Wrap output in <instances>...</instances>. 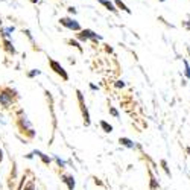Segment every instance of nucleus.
<instances>
[{
    "instance_id": "obj_5",
    "label": "nucleus",
    "mask_w": 190,
    "mask_h": 190,
    "mask_svg": "<svg viewBox=\"0 0 190 190\" xmlns=\"http://www.w3.org/2000/svg\"><path fill=\"white\" fill-rule=\"evenodd\" d=\"M0 104L3 107H9L12 104V94H8V88L0 93Z\"/></svg>"
},
{
    "instance_id": "obj_13",
    "label": "nucleus",
    "mask_w": 190,
    "mask_h": 190,
    "mask_svg": "<svg viewBox=\"0 0 190 190\" xmlns=\"http://www.w3.org/2000/svg\"><path fill=\"white\" fill-rule=\"evenodd\" d=\"M35 154H37V155L43 160V163H44V164H49V163H50V158L47 157L46 154H43V152H40V151H35Z\"/></svg>"
},
{
    "instance_id": "obj_7",
    "label": "nucleus",
    "mask_w": 190,
    "mask_h": 190,
    "mask_svg": "<svg viewBox=\"0 0 190 190\" xmlns=\"http://www.w3.org/2000/svg\"><path fill=\"white\" fill-rule=\"evenodd\" d=\"M98 2H99L101 5H104L108 11H111V12H114V14L117 12V6H116L113 2H110V0H98Z\"/></svg>"
},
{
    "instance_id": "obj_25",
    "label": "nucleus",
    "mask_w": 190,
    "mask_h": 190,
    "mask_svg": "<svg viewBox=\"0 0 190 190\" xmlns=\"http://www.w3.org/2000/svg\"><path fill=\"white\" fill-rule=\"evenodd\" d=\"M0 28H2V18H0Z\"/></svg>"
},
{
    "instance_id": "obj_22",
    "label": "nucleus",
    "mask_w": 190,
    "mask_h": 190,
    "mask_svg": "<svg viewBox=\"0 0 190 190\" xmlns=\"http://www.w3.org/2000/svg\"><path fill=\"white\" fill-rule=\"evenodd\" d=\"M110 113H111L114 117H119V111H117V110H114V108H110Z\"/></svg>"
},
{
    "instance_id": "obj_24",
    "label": "nucleus",
    "mask_w": 190,
    "mask_h": 190,
    "mask_svg": "<svg viewBox=\"0 0 190 190\" xmlns=\"http://www.w3.org/2000/svg\"><path fill=\"white\" fill-rule=\"evenodd\" d=\"M31 2H32V3H37V2H38V0H31Z\"/></svg>"
},
{
    "instance_id": "obj_16",
    "label": "nucleus",
    "mask_w": 190,
    "mask_h": 190,
    "mask_svg": "<svg viewBox=\"0 0 190 190\" xmlns=\"http://www.w3.org/2000/svg\"><path fill=\"white\" fill-rule=\"evenodd\" d=\"M161 166H163V169H164L166 175L170 176V170H169V167H167V163H166V160H161Z\"/></svg>"
},
{
    "instance_id": "obj_15",
    "label": "nucleus",
    "mask_w": 190,
    "mask_h": 190,
    "mask_svg": "<svg viewBox=\"0 0 190 190\" xmlns=\"http://www.w3.org/2000/svg\"><path fill=\"white\" fill-rule=\"evenodd\" d=\"M182 64H184V67H185V70H184V75H185V78L187 79H190V65H188V62L184 59L182 61Z\"/></svg>"
},
{
    "instance_id": "obj_20",
    "label": "nucleus",
    "mask_w": 190,
    "mask_h": 190,
    "mask_svg": "<svg viewBox=\"0 0 190 190\" xmlns=\"http://www.w3.org/2000/svg\"><path fill=\"white\" fill-rule=\"evenodd\" d=\"M67 11H68L70 14H73V15L76 14V8H75V6H68V8H67Z\"/></svg>"
},
{
    "instance_id": "obj_18",
    "label": "nucleus",
    "mask_w": 190,
    "mask_h": 190,
    "mask_svg": "<svg viewBox=\"0 0 190 190\" xmlns=\"http://www.w3.org/2000/svg\"><path fill=\"white\" fill-rule=\"evenodd\" d=\"M40 73H41L40 70H35V68H34L32 72H29V73H28V76H29V78H34V76H38Z\"/></svg>"
},
{
    "instance_id": "obj_2",
    "label": "nucleus",
    "mask_w": 190,
    "mask_h": 190,
    "mask_svg": "<svg viewBox=\"0 0 190 190\" xmlns=\"http://www.w3.org/2000/svg\"><path fill=\"white\" fill-rule=\"evenodd\" d=\"M49 65H50V68L53 70V72L58 75V76H61L64 81H68V75H67V72L64 70V67L58 62V61H55V59H52V58H49Z\"/></svg>"
},
{
    "instance_id": "obj_12",
    "label": "nucleus",
    "mask_w": 190,
    "mask_h": 190,
    "mask_svg": "<svg viewBox=\"0 0 190 190\" xmlns=\"http://www.w3.org/2000/svg\"><path fill=\"white\" fill-rule=\"evenodd\" d=\"M99 125H101V128H102L105 132H111V131H113V126H111L110 123H107L105 120H101V122H99Z\"/></svg>"
},
{
    "instance_id": "obj_8",
    "label": "nucleus",
    "mask_w": 190,
    "mask_h": 190,
    "mask_svg": "<svg viewBox=\"0 0 190 190\" xmlns=\"http://www.w3.org/2000/svg\"><path fill=\"white\" fill-rule=\"evenodd\" d=\"M61 178H62V182L67 184L68 190H73V188H75V179H73V176H70V175H62Z\"/></svg>"
},
{
    "instance_id": "obj_1",
    "label": "nucleus",
    "mask_w": 190,
    "mask_h": 190,
    "mask_svg": "<svg viewBox=\"0 0 190 190\" xmlns=\"http://www.w3.org/2000/svg\"><path fill=\"white\" fill-rule=\"evenodd\" d=\"M59 23H61L64 28L70 29V31H75V32H79V31H81V25H79V23H78L75 18L62 17V18H59Z\"/></svg>"
},
{
    "instance_id": "obj_10",
    "label": "nucleus",
    "mask_w": 190,
    "mask_h": 190,
    "mask_svg": "<svg viewBox=\"0 0 190 190\" xmlns=\"http://www.w3.org/2000/svg\"><path fill=\"white\" fill-rule=\"evenodd\" d=\"M114 5L117 6V9H122V11H125L126 14H131V9L122 2V0H114Z\"/></svg>"
},
{
    "instance_id": "obj_19",
    "label": "nucleus",
    "mask_w": 190,
    "mask_h": 190,
    "mask_svg": "<svg viewBox=\"0 0 190 190\" xmlns=\"http://www.w3.org/2000/svg\"><path fill=\"white\" fill-rule=\"evenodd\" d=\"M25 190H35V184H34V181H29L28 185H25Z\"/></svg>"
},
{
    "instance_id": "obj_3",
    "label": "nucleus",
    "mask_w": 190,
    "mask_h": 190,
    "mask_svg": "<svg viewBox=\"0 0 190 190\" xmlns=\"http://www.w3.org/2000/svg\"><path fill=\"white\" fill-rule=\"evenodd\" d=\"M76 94H78V101H79V107H81V111H82V117H84V123H85V126H88L90 125V114H88V110H87V107H85V102H84V96H82V93L78 90L76 91Z\"/></svg>"
},
{
    "instance_id": "obj_17",
    "label": "nucleus",
    "mask_w": 190,
    "mask_h": 190,
    "mask_svg": "<svg viewBox=\"0 0 190 190\" xmlns=\"http://www.w3.org/2000/svg\"><path fill=\"white\" fill-rule=\"evenodd\" d=\"M68 44H72V46H75L76 49H79V52H82V47H81V44L78 43V41H73V40H68Z\"/></svg>"
},
{
    "instance_id": "obj_14",
    "label": "nucleus",
    "mask_w": 190,
    "mask_h": 190,
    "mask_svg": "<svg viewBox=\"0 0 190 190\" xmlns=\"http://www.w3.org/2000/svg\"><path fill=\"white\" fill-rule=\"evenodd\" d=\"M12 32H14V26H9V28H5V29L2 31V35H3L5 38H8V37H11Z\"/></svg>"
},
{
    "instance_id": "obj_26",
    "label": "nucleus",
    "mask_w": 190,
    "mask_h": 190,
    "mask_svg": "<svg viewBox=\"0 0 190 190\" xmlns=\"http://www.w3.org/2000/svg\"><path fill=\"white\" fill-rule=\"evenodd\" d=\"M160 2H166V0H160Z\"/></svg>"
},
{
    "instance_id": "obj_11",
    "label": "nucleus",
    "mask_w": 190,
    "mask_h": 190,
    "mask_svg": "<svg viewBox=\"0 0 190 190\" xmlns=\"http://www.w3.org/2000/svg\"><path fill=\"white\" fill-rule=\"evenodd\" d=\"M149 176H151V185H149V187H151V190H157V188L160 187L158 181L155 179V176H154V175H152L151 172H149Z\"/></svg>"
},
{
    "instance_id": "obj_6",
    "label": "nucleus",
    "mask_w": 190,
    "mask_h": 190,
    "mask_svg": "<svg viewBox=\"0 0 190 190\" xmlns=\"http://www.w3.org/2000/svg\"><path fill=\"white\" fill-rule=\"evenodd\" d=\"M119 143H120L122 146H125V148H129V149H134L135 148V143H134L132 140L126 138V137H120V138H119Z\"/></svg>"
},
{
    "instance_id": "obj_9",
    "label": "nucleus",
    "mask_w": 190,
    "mask_h": 190,
    "mask_svg": "<svg viewBox=\"0 0 190 190\" xmlns=\"http://www.w3.org/2000/svg\"><path fill=\"white\" fill-rule=\"evenodd\" d=\"M3 49L8 52V53H11V55H15V49H14V46H12V43L9 41V40H3Z\"/></svg>"
},
{
    "instance_id": "obj_4",
    "label": "nucleus",
    "mask_w": 190,
    "mask_h": 190,
    "mask_svg": "<svg viewBox=\"0 0 190 190\" xmlns=\"http://www.w3.org/2000/svg\"><path fill=\"white\" fill-rule=\"evenodd\" d=\"M78 38L81 41H87V40H93V41H99L101 37L98 34H94L91 29H81L79 34H78Z\"/></svg>"
},
{
    "instance_id": "obj_23",
    "label": "nucleus",
    "mask_w": 190,
    "mask_h": 190,
    "mask_svg": "<svg viewBox=\"0 0 190 190\" xmlns=\"http://www.w3.org/2000/svg\"><path fill=\"white\" fill-rule=\"evenodd\" d=\"M56 163H58V164H59V166H64V161H61V160H59V158H56Z\"/></svg>"
},
{
    "instance_id": "obj_21",
    "label": "nucleus",
    "mask_w": 190,
    "mask_h": 190,
    "mask_svg": "<svg viewBox=\"0 0 190 190\" xmlns=\"http://www.w3.org/2000/svg\"><path fill=\"white\" fill-rule=\"evenodd\" d=\"M116 87H117V88H123V87H125V82H123V81H117V82H116Z\"/></svg>"
}]
</instances>
